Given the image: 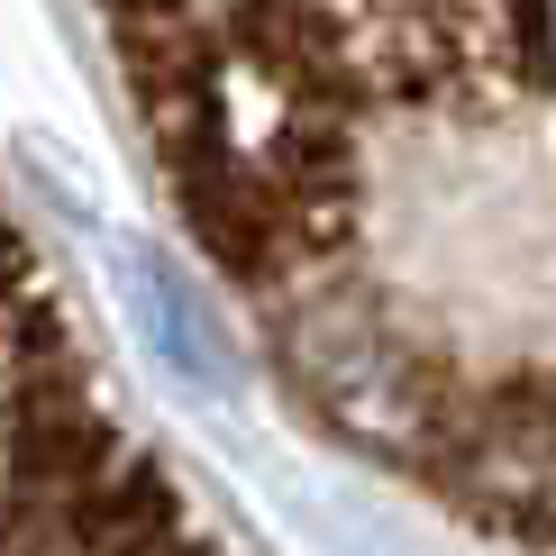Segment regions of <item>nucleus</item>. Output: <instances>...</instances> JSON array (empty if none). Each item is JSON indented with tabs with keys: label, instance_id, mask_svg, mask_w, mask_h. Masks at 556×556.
Returning <instances> with one entry per match:
<instances>
[{
	"label": "nucleus",
	"instance_id": "nucleus-1",
	"mask_svg": "<svg viewBox=\"0 0 556 556\" xmlns=\"http://www.w3.org/2000/svg\"><path fill=\"white\" fill-rule=\"evenodd\" d=\"M182 228L338 447L547 547V0H101Z\"/></svg>",
	"mask_w": 556,
	"mask_h": 556
},
{
	"label": "nucleus",
	"instance_id": "nucleus-2",
	"mask_svg": "<svg viewBox=\"0 0 556 556\" xmlns=\"http://www.w3.org/2000/svg\"><path fill=\"white\" fill-rule=\"evenodd\" d=\"M0 556H228L147 447L37 247L0 211Z\"/></svg>",
	"mask_w": 556,
	"mask_h": 556
}]
</instances>
